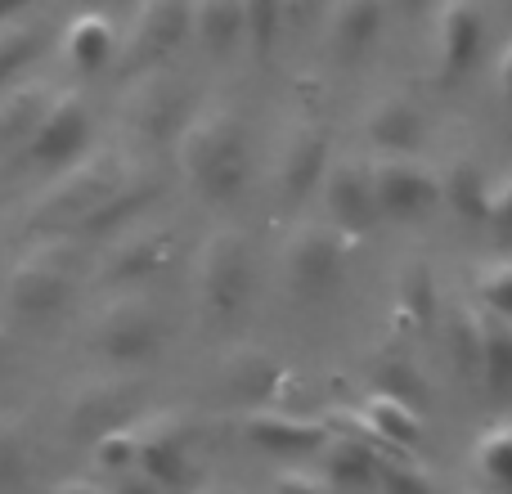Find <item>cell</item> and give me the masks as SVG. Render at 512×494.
I'll use <instances>...</instances> for the list:
<instances>
[{
	"label": "cell",
	"instance_id": "cell-1",
	"mask_svg": "<svg viewBox=\"0 0 512 494\" xmlns=\"http://www.w3.org/2000/svg\"><path fill=\"white\" fill-rule=\"evenodd\" d=\"M176 158L185 180L207 203H225L248 180V126L234 108H198L176 135Z\"/></svg>",
	"mask_w": 512,
	"mask_h": 494
},
{
	"label": "cell",
	"instance_id": "cell-2",
	"mask_svg": "<svg viewBox=\"0 0 512 494\" xmlns=\"http://www.w3.org/2000/svg\"><path fill=\"white\" fill-rule=\"evenodd\" d=\"M77 288V270H72V243L68 239H45L32 252H23V261L9 270L0 301L14 319L23 324H45L72 301Z\"/></svg>",
	"mask_w": 512,
	"mask_h": 494
},
{
	"label": "cell",
	"instance_id": "cell-3",
	"mask_svg": "<svg viewBox=\"0 0 512 494\" xmlns=\"http://www.w3.org/2000/svg\"><path fill=\"white\" fill-rule=\"evenodd\" d=\"M126 176H131V171H126L113 153L77 158L72 167L54 171V180L41 189V198L32 203V225L36 230H59V225H72V230H77Z\"/></svg>",
	"mask_w": 512,
	"mask_h": 494
},
{
	"label": "cell",
	"instance_id": "cell-4",
	"mask_svg": "<svg viewBox=\"0 0 512 494\" xmlns=\"http://www.w3.org/2000/svg\"><path fill=\"white\" fill-rule=\"evenodd\" d=\"M90 346L104 364L135 369L162 351V315L140 288H117V297L99 310Z\"/></svg>",
	"mask_w": 512,
	"mask_h": 494
},
{
	"label": "cell",
	"instance_id": "cell-5",
	"mask_svg": "<svg viewBox=\"0 0 512 494\" xmlns=\"http://www.w3.org/2000/svg\"><path fill=\"white\" fill-rule=\"evenodd\" d=\"M346 247H351V239H346L333 221L297 225L279 252L283 283L306 301H319V297H328V292H337L346 283Z\"/></svg>",
	"mask_w": 512,
	"mask_h": 494
},
{
	"label": "cell",
	"instance_id": "cell-6",
	"mask_svg": "<svg viewBox=\"0 0 512 494\" xmlns=\"http://www.w3.org/2000/svg\"><path fill=\"white\" fill-rule=\"evenodd\" d=\"M252 288V247L239 230H216L198 247L194 292L207 319H230L243 310Z\"/></svg>",
	"mask_w": 512,
	"mask_h": 494
},
{
	"label": "cell",
	"instance_id": "cell-7",
	"mask_svg": "<svg viewBox=\"0 0 512 494\" xmlns=\"http://www.w3.org/2000/svg\"><path fill=\"white\" fill-rule=\"evenodd\" d=\"M90 135H95V117H90V104L81 95H50L41 122L32 126L18 149H23L27 167L41 171H63L77 158H86Z\"/></svg>",
	"mask_w": 512,
	"mask_h": 494
},
{
	"label": "cell",
	"instance_id": "cell-8",
	"mask_svg": "<svg viewBox=\"0 0 512 494\" xmlns=\"http://www.w3.org/2000/svg\"><path fill=\"white\" fill-rule=\"evenodd\" d=\"M198 427L185 414H144L135 418V472L180 490L194 472Z\"/></svg>",
	"mask_w": 512,
	"mask_h": 494
},
{
	"label": "cell",
	"instance_id": "cell-9",
	"mask_svg": "<svg viewBox=\"0 0 512 494\" xmlns=\"http://www.w3.org/2000/svg\"><path fill=\"white\" fill-rule=\"evenodd\" d=\"M140 418V387L131 378H90L63 405V427L77 445H95L99 436Z\"/></svg>",
	"mask_w": 512,
	"mask_h": 494
},
{
	"label": "cell",
	"instance_id": "cell-10",
	"mask_svg": "<svg viewBox=\"0 0 512 494\" xmlns=\"http://www.w3.org/2000/svg\"><path fill=\"white\" fill-rule=\"evenodd\" d=\"M189 36H194L189 0H140V14H135L131 32L122 36L117 59L126 72H149L167 63Z\"/></svg>",
	"mask_w": 512,
	"mask_h": 494
},
{
	"label": "cell",
	"instance_id": "cell-11",
	"mask_svg": "<svg viewBox=\"0 0 512 494\" xmlns=\"http://www.w3.org/2000/svg\"><path fill=\"white\" fill-rule=\"evenodd\" d=\"M378 212L391 221H418L441 203V176L414 153H382L369 162Z\"/></svg>",
	"mask_w": 512,
	"mask_h": 494
},
{
	"label": "cell",
	"instance_id": "cell-12",
	"mask_svg": "<svg viewBox=\"0 0 512 494\" xmlns=\"http://www.w3.org/2000/svg\"><path fill=\"white\" fill-rule=\"evenodd\" d=\"M324 198H328V212H333V225L346 234V239H364L373 234V225L382 221L378 212V194H373V176H369V162L364 158H337L328 162L324 171Z\"/></svg>",
	"mask_w": 512,
	"mask_h": 494
},
{
	"label": "cell",
	"instance_id": "cell-13",
	"mask_svg": "<svg viewBox=\"0 0 512 494\" xmlns=\"http://www.w3.org/2000/svg\"><path fill=\"white\" fill-rule=\"evenodd\" d=\"M328 131L315 122H297L279 144V162H274V189L283 203H301L310 189L324 180L328 171Z\"/></svg>",
	"mask_w": 512,
	"mask_h": 494
},
{
	"label": "cell",
	"instance_id": "cell-14",
	"mask_svg": "<svg viewBox=\"0 0 512 494\" xmlns=\"http://www.w3.org/2000/svg\"><path fill=\"white\" fill-rule=\"evenodd\" d=\"M171 256V234L158 230V225H135V230H122L113 239V247L99 261V283L108 288H140L144 279L167 265Z\"/></svg>",
	"mask_w": 512,
	"mask_h": 494
},
{
	"label": "cell",
	"instance_id": "cell-15",
	"mask_svg": "<svg viewBox=\"0 0 512 494\" xmlns=\"http://www.w3.org/2000/svg\"><path fill=\"white\" fill-rule=\"evenodd\" d=\"M486 50V14L477 0H450L436 23V68L445 81H463Z\"/></svg>",
	"mask_w": 512,
	"mask_h": 494
},
{
	"label": "cell",
	"instance_id": "cell-16",
	"mask_svg": "<svg viewBox=\"0 0 512 494\" xmlns=\"http://www.w3.org/2000/svg\"><path fill=\"white\" fill-rule=\"evenodd\" d=\"M239 432L248 445L270 454H315L328 441V427L319 418H301L279 405H252L239 418Z\"/></svg>",
	"mask_w": 512,
	"mask_h": 494
},
{
	"label": "cell",
	"instance_id": "cell-17",
	"mask_svg": "<svg viewBox=\"0 0 512 494\" xmlns=\"http://www.w3.org/2000/svg\"><path fill=\"white\" fill-rule=\"evenodd\" d=\"M355 432H364L369 441H378L382 450L409 454L423 445V414L409 405V396H396V391H369L360 405V414L351 418Z\"/></svg>",
	"mask_w": 512,
	"mask_h": 494
},
{
	"label": "cell",
	"instance_id": "cell-18",
	"mask_svg": "<svg viewBox=\"0 0 512 494\" xmlns=\"http://www.w3.org/2000/svg\"><path fill=\"white\" fill-rule=\"evenodd\" d=\"M126 117L144 140H167V135H176V126H185L180 122L185 117V90L158 68L140 72L131 99H126Z\"/></svg>",
	"mask_w": 512,
	"mask_h": 494
},
{
	"label": "cell",
	"instance_id": "cell-19",
	"mask_svg": "<svg viewBox=\"0 0 512 494\" xmlns=\"http://www.w3.org/2000/svg\"><path fill=\"white\" fill-rule=\"evenodd\" d=\"M477 387L486 396L512 400V319L477 310Z\"/></svg>",
	"mask_w": 512,
	"mask_h": 494
},
{
	"label": "cell",
	"instance_id": "cell-20",
	"mask_svg": "<svg viewBox=\"0 0 512 494\" xmlns=\"http://www.w3.org/2000/svg\"><path fill=\"white\" fill-rule=\"evenodd\" d=\"M324 454V477L333 486H351V490H364L378 481V463H382V445L369 441L364 432H337L319 445Z\"/></svg>",
	"mask_w": 512,
	"mask_h": 494
},
{
	"label": "cell",
	"instance_id": "cell-21",
	"mask_svg": "<svg viewBox=\"0 0 512 494\" xmlns=\"http://www.w3.org/2000/svg\"><path fill=\"white\" fill-rule=\"evenodd\" d=\"M382 36V0H333L328 14V41L333 54L346 63L364 59Z\"/></svg>",
	"mask_w": 512,
	"mask_h": 494
},
{
	"label": "cell",
	"instance_id": "cell-22",
	"mask_svg": "<svg viewBox=\"0 0 512 494\" xmlns=\"http://www.w3.org/2000/svg\"><path fill=\"white\" fill-rule=\"evenodd\" d=\"M364 131H369L373 149L382 153H414L418 140H423V113L405 95H382L369 104Z\"/></svg>",
	"mask_w": 512,
	"mask_h": 494
},
{
	"label": "cell",
	"instance_id": "cell-23",
	"mask_svg": "<svg viewBox=\"0 0 512 494\" xmlns=\"http://www.w3.org/2000/svg\"><path fill=\"white\" fill-rule=\"evenodd\" d=\"M117 50H122V36H117V27L108 23L99 9H86V14H77L68 23V32H63V54H68V63L77 72H104L108 63L117 59Z\"/></svg>",
	"mask_w": 512,
	"mask_h": 494
},
{
	"label": "cell",
	"instance_id": "cell-24",
	"mask_svg": "<svg viewBox=\"0 0 512 494\" xmlns=\"http://www.w3.org/2000/svg\"><path fill=\"white\" fill-rule=\"evenodd\" d=\"M225 382L239 400L252 405H270L283 387V364L274 355L256 351V346H239L234 355H225Z\"/></svg>",
	"mask_w": 512,
	"mask_h": 494
},
{
	"label": "cell",
	"instance_id": "cell-25",
	"mask_svg": "<svg viewBox=\"0 0 512 494\" xmlns=\"http://www.w3.org/2000/svg\"><path fill=\"white\" fill-rule=\"evenodd\" d=\"M153 194H158V189H153L149 180L126 176L122 185H117L113 194H108L104 203H99L95 212L77 225V234H117V230H126L131 221H140L144 216V207L153 203Z\"/></svg>",
	"mask_w": 512,
	"mask_h": 494
},
{
	"label": "cell",
	"instance_id": "cell-26",
	"mask_svg": "<svg viewBox=\"0 0 512 494\" xmlns=\"http://www.w3.org/2000/svg\"><path fill=\"white\" fill-rule=\"evenodd\" d=\"M189 14L207 54H230L243 45V0H189Z\"/></svg>",
	"mask_w": 512,
	"mask_h": 494
},
{
	"label": "cell",
	"instance_id": "cell-27",
	"mask_svg": "<svg viewBox=\"0 0 512 494\" xmlns=\"http://www.w3.org/2000/svg\"><path fill=\"white\" fill-rule=\"evenodd\" d=\"M45 104H50V90L45 86H14L0 90V149L9 144H23L32 135V126L41 122Z\"/></svg>",
	"mask_w": 512,
	"mask_h": 494
},
{
	"label": "cell",
	"instance_id": "cell-28",
	"mask_svg": "<svg viewBox=\"0 0 512 494\" xmlns=\"http://www.w3.org/2000/svg\"><path fill=\"white\" fill-rule=\"evenodd\" d=\"M27 468H32V436L23 418L0 414V494H14L23 486Z\"/></svg>",
	"mask_w": 512,
	"mask_h": 494
},
{
	"label": "cell",
	"instance_id": "cell-29",
	"mask_svg": "<svg viewBox=\"0 0 512 494\" xmlns=\"http://www.w3.org/2000/svg\"><path fill=\"white\" fill-rule=\"evenodd\" d=\"M41 41H45L41 23H23V18L0 23V90L41 54Z\"/></svg>",
	"mask_w": 512,
	"mask_h": 494
},
{
	"label": "cell",
	"instance_id": "cell-30",
	"mask_svg": "<svg viewBox=\"0 0 512 494\" xmlns=\"http://www.w3.org/2000/svg\"><path fill=\"white\" fill-rule=\"evenodd\" d=\"M477 472L490 481L495 490L512 494V423H495L477 436V450H472Z\"/></svg>",
	"mask_w": 512,
	"mask_h": 494
},
{
	"label": "cell",
	"instance_id": "cell-31",
	"mask_svg": "<svg viewBox=\"0 0 512 494\" xmlns=\"http://www.w3.org/2000/svg\"><path fill=\"white\" fill-rule=\"evenodd\" d=\"M382 494H441L436 486V477L423 468L418 459H409V454H396L387 450L378 463V481H373Z\"/></svg>",
	"mask_w": 512,
	"mask_h": 494
},
{
	"label": "cell",
	"instance_id": "cell-32",
	"mask_svg": "<svg viewBox=\"0 0 512 494\" xmlns=\"http://www.w3.org/2000/svg\"><path fill=\"white\" fill-rule=\"evenodd\" d=\"M486 194H490V185L481 180V171L472 167V162H459V167L441 180V203L450 198V207L463 221H486Z\"/></svg>",
	"mask_w": 512,
	"mask_h": 494
},
{
	"label": "cell",
	"instance_id": "cell-33",
	"mask_svg": "<svg viewBox=\"0 0 512 494\" xmlns=\"http://www.w3.org/2000/svg\"><path fill=\"white\" fill-rule=\"evenodd\" d=\"M283 23H288L283 0H243V45L252 54H270Z\"/></svg>",
	"mask_w": 512,
	"mask_h": 494
},
{
	"label": "cell",
	"instance_id": "cell-34",
	"mask_svg": "<svg viewBox=\"0 0 512 494\" xmlns=\"http://www.w3.org/2000/svg\"><path fill=\"white\" fill-rule=\"evenodd\" d=\"M90 454H95V463L104 472H113V477H122V472L135 468V423L117 427V432L99 436L95 445H90Z\"/></svg>",
	"mask_w": 512,
	"mask_h": 494
},
{
	"label": "cell",
	"instance_id": "cell-35",
	"mask_svg": "<svg viewBox=\"0 0 512 494\" xmlns=\"http://www.w3.org/2000/svg\"><path fill=\"white\" fill-rule=\"evenodd\" d=\"M477 297L481 310L512 319V261H495L477 274Z\"/></svg>",
	"mask_w": 512,
	"mask_h": 494
},
{
	"label": "cell",
	"instance_id": "cell-36",
	"mask_svg": "<svg viewBox=\"0 0 512 494\" xmlns=\"http://www.w3.org/2000/svg\"><path fill=\"white\" fill-rule=\"evenodd\" d=\"M481 225H490L499 239H512V176L499 180V185H490V194H486V221H481Z\"/></svg>",
	"mask_w": 512,
	"mask_h": 494
},
{
	"label": "cell",
	"instance_id": "cell-37",
	"mask_svg": "<svg viewBox=\"0 0 512 494\" xmlns=\"http://www.w3.org/2000/svg\"><path fill=\"white\" fill-rule=\"evenodd\" d=\"M274 494H333V481L319 477V472L292 468V472H283V477L274 481Z\"/></svg>",
	"mask_w": 512,
	"mask_h": 494
},
{
	"label": "cell",
	"instance_id": "cell-38",
	"mask_svg": "<svg viewBox=\"0 0 512 494\" xmlns=\"http://www.w3.org/2000/svg\"><path fill=\"white\" fill-rule=\"evenodd\" d=\"M113 494H171L162 481H153V477H144V472H122L117 477V486H113Z\"/></svg>",
	"mask_w": 512,
	"mask_h": 494
},
{
	"label": "cell",
	"instance_id": "cell-39",
	"mask_svg": "<svg viewBox=\"0 0 512 494\" xmlns=\"http://www.w3.org/2000/svg\"><path fill=\"white\" fill-rule=\"evenodd\" d=\"M54 494H113V486L90 481V477H72V481H63V486H54Z\"/></svg>",
	"mask_w": 512,
	"mask_h": 494
},
{
	"label": "cell",
	"instance_id": "cell-40",
	"mask_svg": "<svg viewBox=\"0 0 512 494\" xmlns=\"http://www.w3.org/2000/svg\"><path fill=\"white\" fill-rule=\"evenodd\" d=\"M495 77H499V90H504V99L512 104V45L499 54V72H495Z\"/></svg>",
	"mask_w": 512,
	"mask_h": 494
},
{
	"label": "cell",
	"instance_id": "cell-41",
	"mask_svg": "<svg viewBox=\"0 0 512 494\" xmlns=\"http://www.w3.org/2000/svg\"><path fill=\"white\" fill-rule=\"evenodd\" d=\"M27 5H32V0H0V23H9V18H18Z\"/></svg>",
	"mask_w": 512,
	"mask_h": 494
},
{
	"label": "cell",
	"instance_id": "cell-42",
	"mask_svg": "<svg viewBox=\"0 0 512 494\" xmlns=\"http://www.w3.org/2000/svg\"><path fill=\"white\" fill-rule=\"evenodd\" d=\"M315 5H319V0H283V9H288V18L297 14V9H301V14H306V9H315Z\"/></svg>",
	"mask_w": 512,
	"mask_h": 494
},
{
	"label": "cell",
	"instance_id": "cell-43",
	"mask_svg": "<svg viewBox=\"0 0 512 494\" xmlns=\"http://www.w3.org/2000/svg\"><path fill=\"white\" fill-rule=\"evenodd\" d=\"M5 360H9V337H5V328H0V373H5Z\"/></svg>",
	"mask_w": 512,
	"mask_h": 494
},
{
	"label": "cell",
	"instance_id": "cell-44",
	"mask_svg": "<svg viewBox=\"0 0 512 494\" xmlns=\"http://www.w3.org/2000/svg\"><path fill=\"white\" fill-rule=\"evenodd\" d=\"M194 494H239V490H225V486H203V490H194Z\"/></svg>",
	"mask_w": 512,
	"mask_h": 494
},
{
	"label": "cell",
	"instance_id": "cell-45",
	"mask_svg": "<svg viewBox=\"0 0 512 494\" xmlns=\"http://www.w3.org/2000/svg\"><path fill=\"white\" fill-rule=\"evenodd\" d=\"M81 5H99V0H81Z\"/></svg>",
	"mask_w": 512,
	"mask_h": 494
},
{
	"label": "cell",
	"instance_id": "cell-46",
	"mask_svg": "<svg viewBox=\"0 0 512 494\" xmlns=\"http://www.w3.org/2000/svg\"><path fill=\"white\" fill-rule=\"evenodd\" d=\"M409 5H427V0H409Z\"/></svg>",
	"mask_w": 512,
	"mask_h": 494
}]
</instances>
